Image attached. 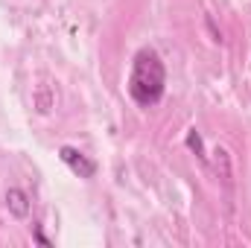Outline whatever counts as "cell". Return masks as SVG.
<instances>
[{"label": "cell", "instance_id": "277c9868", "mask_svg": "<svg viewBox=\"0 0 251 248\" xmlns=\"http://www.w3.org/2000/svg\"><path fill=\"white\" fill-rule=\"evenodd\" d=\"M213 167H216V173L222 170V181H231V158H228V149H222V146L213 149Z\"/></svg>", "mask_w": 251, "mask_h": 248}, {"label": "cell", "instance_id": "6da1fadb", "mask_svg": "<svg viewBox=\"0 0 251 248\" xmlns=\"http://www.w3.org/2000/svg\"><path fill=\"white\" fill-rule=\"evenodd\" d=\"M164 85H167V70L161 56L152 47L137 50L134 62H131V76H128V94L137 105L152 108L161 102L164 97Z\"/></svg>", "mask_w": 251, "mask_h": 248}, {"label": "cell", "instance_id": "3957f363", "mask_svg": "<svg viewBox=\"0 0 251 248\" xmlns=\"http://www.w3.org/2000/svg\"><path fill=\"white\" fill-rule=\"evenodd\" d=\"M6 207H9V213H12V216L24 219V216L29 213V196H26L24 190L12 187V190H6Z\"/></svg>", "mask_w": 251, "mask_h": 248}, {"label": "cell", "instance_id": "5b68a950", "mask_svg": "<svg viewBox=\"0 0 251 248\" xmlns=\"http://www.w3.org/2000/svg\"><path fill=\"white\" fill-rule=\"evenodd\" d=\"M187 146L196 152V155H199V158H201V161H207L204 146H201V137H199V131H196V128H190V131H187Z\"/></svg>", "mask_w": 251, "mask_h": 248}, {"label": "cell", "instance_id": "7a4b0ae2", "mask_svg": "<svg viewBox=\"0 0 251 248\" xmlns=\"http://www.w3.org/2000/svg\"><path fill=\"white\" fill-rule=\"evenodd\" d=\"M59 158H62L79 178H94V173H97V164H94L88 155H82L79 149H73V146H62V149H59Z\"/></svg>", "mask_w": 251, "mask_h": 248}]
</instances>
